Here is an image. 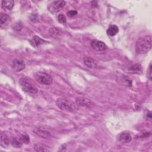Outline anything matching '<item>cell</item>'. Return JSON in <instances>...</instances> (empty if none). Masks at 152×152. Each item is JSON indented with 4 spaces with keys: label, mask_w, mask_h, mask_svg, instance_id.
Masks as SVG:
<instances>
[{
    "label": "cell",
    "mask_w": 152,
    "mask_h": 152,
    "mask_svg": "<svg viewBox=\"0 0 152 152\" xmlns=\"http://www.w3.org/2000/svg\"><path fill=\"white\" fill-rule=\"evenodd\" d=\"M152 40L151 36H146L140 37L135 44V51L139 54H144L148 52L151 48Z\"/></svg>",
    "instance_id": "1"
},
{
    "label": "cell",
    "mask_w": 152,
    "mask_h": 152,
    "mask_svg": "<svg viewBox=\"0 0 152 152\" xmlns=\"http://www.w3.org/2000/svg\"><path fill=\"white\" fill-rule=\"evenodd\" d=\"M19 83L22 90L25 92L36 93L38 92L37 87L32 83V82L29 78L26 77L20 78Z\"/></svg>",
    "instance_id": "2"
},
{
    "label": "cell",
    "mask_w": 152,
    "mask_h": 152,
    "mask_svg": "<svg viewBox=\"0 0 152 152\" xmlns=\"http://www.w3.org/2000/svg\"><path fill=\"white\" fill-rule=\"evenodd\" d=\"M35 79L39 83L45 85H50L52 83V77L45 73L37 72L35 74Z\"/></svg>",
    "instance_id": "3"
},
{
    "label": "cell",
    "mask_w": 152,
    "mask_h": 152,
    "mask_svg": "<svg viewBox=\"0 0 152 152\" xmlns=\"http://www.w3.org/2000/svg\"><path fill=\"white\" fill-rule=\"evenodd\" d=\"M56 105L61 110L64 111H73L74 109L73 103L65 99H58L56 101Z\"/></svg>",
    "instance_id": "4"
},
{
    "label": "cell",
    "mask_w": 152,
    "mask_h": 152,
    "mask_svg": "<svg viewBox=\"0 0 152 152\" xmlns=\"http://www.w3.org/2000/svg\"><path fill=\"white\" fill-rule=\"evenodd\" d=\"M65 5V2L64 1H55L49 5L48 9L52 13H56L60 11Z\"/></svg>",
    "instance_id": "5"
},
{
    "label": "cell",
    "mask_w": 152,
    "mask_h": 152,
    "mask_svg": "<svg viewBox=\"0 0 152 152\" xmlns=\"http://www.w3.org/2000/svg\"><path fill=\"white\" fill-rule=\"evenodd\" d=\"M35 134L39 137H40L44 139H47L49 137L51 134V132L49 129L44 127H41L36 128L34 130Z\"/></svg>",
    "instance_id": "6"
},
{
    "label": "cell",
    "mask_w": 152,
    "mask_h": 152,
    "mask_svg": "<svg viewBox=\"0 0 152 152\" xmlns=\"http://www.w3.org/2000/svg\"><path fill=\"white\" fill-rule=\"evenodd\" d=\"M91 47L98 51H103L107 49V46L106 44L98 40H93L91 42Z\"/></svg>",
    "instance_id": "7"
},
{
    "label": "cell",
    "mask_w": 152,
    "mask_h": 152,
    "mask_svg": "<svg viewBox=\"0 0 152 152\" xmlns=\"http://www.w3.org/2000/svg\"><path fill=\"white\" fill-rule=\"evenodd\" d=\"M12 68L16 72H20L25 68V63L23 61L19 59L13 60L11 64Z\"/></svg>",
    "instance_id": "8"
},
{
    "label": "cell",
    "mask_w": 152,
    "mask_h": 152,
    "mask_svg": "<svg viewBox=\"0 0 152 152\" xmlns=\"http://www.w3.org/2000/svg\"><path fill=\"white\" fill-rule=\"evenodd\" d=\"M118 141L121 143L127 144L131 141L132 137L130 133L127 132H122L119 134L118 137Z\"/></svg>",
    "instance_id": "9"
},
{
    "label": "cell",
    "mask_w": 152,
    "mask_h": 152,
    "mask_svg": "<svg viewBox=\"0 0 152 152\" xmlns=\"http://www.w3.org/2000/svg\"><path fill=\"white\" fill-rule=\"evenodd\" d=\"M77 105L85 107H90L92 105V102L90 99L85 98H78L76 99Z\"/></svg>",
    "instance_id": "10"
},
{
    "label": "cell",
    "mask_w": 152,
    "mask_h": 152,
    "mask_svg": "<svg viewBox=\"0 0 152 152\" xmlns=\"http://www.w3.org/2000/svg\"><path fill=\"white\" fill-rule=\"evenodd\" d=\"M83 62L84 64L89 68H94L98 67L97 62H96V61L89 57H85L83 58Z\"/></svg>",
    "instance_id": "11"
},
{
    "label": "cell",
    "mask_w": 152,
    "mask_h": 152,
    "mask_svg": "<svg viewBox=\"0 0 152 152\" xmlns=\"http://www.w3.org/2000/svg\"><path fill=\"white\" fill-rule=\"evenodd\" d=\"M44 42V40L41 39L38 36H34L31 40H30V44L32 46L34 47H37L40 45L43 44Z\"/></svg>",
    "instance_id": "12"
},
{
    "label": "cell",
    "mask_w": 152,
    "mask_h": 152,
    "mask_svg": "<svg viewBox=\"0 0 152 152\" xmlns=\"http://www.w3.org/2000/svg\"><path fill=\"white\" fill-rule=\"evenodd\" d=\"M119 32L118 27L116 25H110L106 31L108 35L110 36H114L116 35Z\"/></svg>",
    "instance_id": "13"
},
{
    "label": "cell",
    "mask_w": 152,
    "mask_h": 152,
    "mask_svg": "<svg viewBox=\"0 0 152 152\" xmlns=\"http://www.w3.org/2000/svg\"><path fill=\"white\" fill-rule=\"evenodd\" d=\"M61 31L59 28H57V27H53V28H51L49 30V35L54 38L58 37L61 35Z\"/></svg>",
    "instance_id": "14"
},
{
    "label": "cell",
    "mask_w": 152,
    "mask_h": 152,
    "mask_svg": "<svg viewBox=\"0 0 152 152\" xmlns=\"http://www.w3.org/2000/svg\"><path fill=\"white\" fill-rule=\"evenodd\" d=\"M14 6H15V2L12 0H4L2 1V7L4 9L11 10Z\"/></svg>",
    "instance_id": "15"
},
{
    "label": "cell",
    "mask_w": 152,
    "mask_h": 152,
    "mask_svg": "<svg viewBox=\"0 0 152 152\" xmlns=\"http://www.w3.org/2000/svg\"><path fill=\"white\" fill-rule=\"evenodd\" d=\"M10 22L9 16L6 15V14L2 13L0 17V24H1V27H3V26L7 25Z\"/></svg>",
    "instance_id": "16"
},
{
    "label": "cell",
    "mask_w": 152,
    "mask_h": 152,
    "mask_svg": "<svg viewBox=\"0 0 152 152\" xmlns=\"http://www.w3.org/2000/svg\"><path fill=\"white\" fill-rule=\"evenodd\" d=\"M10 144V140L7 135L4 134H1V146L4 148L7 147Z\"/></svg>",
    "instance_id": "17"
},
{
    "label": "cell",
    "mask_w": 152,
    "mask_h": 152,
    "mask_svg": "<svg viewBox=\"0 0 152 152\" xmlns=\"http://www.w3.org/2000/svg\"><path fill=\"white\" fill-rule=\"evenodd\" d=\"M35 150L36 151H51V149L42 144H36L35 146Z\"/></svg>",
    "instance_id": "18"
},
{
    "label": "cell",
    "mask_w": 152,
    "mask_h": 152,
    "mask_svg": "<svg viewBox=\"0 0 152 152\" xmlns=\"http://www.w3.org/2000/svg\"><path fill=\"white\" fill-rule=\"evenodd\" d=\"M11 144L15 148H20L22 146L23 142L20 138H14L11 142Z\"/></svg>",
    "instance_id": "19"
},
{
    "label": "cell",
    "mask_w": 152,
    "mask_h": 152,
    "mask_svg": "<svg viewBox=\"0 0 152 152\" xmlns=\"http://www.w3.org/2000/svg\"><path fill=\"white\" fill-rule=\"evenodd\" d=\"M21 140L22 141L23 143H25V144H28L30 142V138L29 136L27 134H23L21 135V137H20Z\"/></svg>",
    "instance_id": "20"
},
{
    "label": "cell",
    "mask_w": 152,
    "mask_h": 152,
    "mask_svg": "<svg viewBox=\"0 0 152 152\" xmlns=\"http://www.w3.org/2000/svg\"><path fill=\"white\" fill-rule=\"evenodd\" d=\"M23 25L22 23L20 22H18L14 24L13 28H14V29L19 31L23 29Z\"/></svg>",
    "instance_id": "21"
},
{
    "label": "cell",
    "mask_w": 152,
    "mask_h": 152,
    "mask_svg": "<svg viewBox=\"0 0 152 152\" xmlns=\"http://www.w3.org/2000/svg\"><path fill=\"white\" fill-rule=\"evenodd\" d=\"M30 20L32 22H37L39 20V16L37 14H32V15L30 16Z\"/></svg>",
    "instance_id": "22"
},
{
    "label": "cell",
    "mask_w": 152,
    "mask_h": 152,
    "mask_svg": "<svg viewBox=\"0 0 152 152\" xmlns=\"http://www.w3.org/2000/svg\"><path fill=\"white\" fill-rule=\"evenodd\" d=\"M141 70V66L139 64H135L131 67V71H138Z\"/></svg>",
    "instance_id": "23"
},
{
    "label": "cell",
    "mask_w": 152,
    "mask_h": 152,
    "mask_svg": "<svg viewBox=\"0 0 152 152\" xmlns=\"http://www.w3.org/2000/svg\"><path fill=\"white\" fill-rule=\"evenodd\" d=\"M58 20L60 23H65L66 22V18L64 15H60L58 16Z\"/></svg>",
    "instance_id": "24"
},
{
    "label": "cell",
    "mask_w": 152,
    "mask_h": 152,
    "mask_svg": "<svg viewBox=\"0 0 152 152\" xmlns=\"http://www.w3.org/2000/svg\"><path fill=\"white\" fill-rule=\"evenodd\" d=\"M77 15V11H75V10H71V11H69L67 13V15L68 17H74L75 16H76Z\"/></svg>",
    "instance_id": "25"
},
{
    "label": "cell",
    "mask_w": 152,
    "mask_h": 152,
    "mask_svg": "<svg viewBox=\"0 0 152 152\" xmlns=\"http://www.w3.org/2000/svg\"><path fill=\"white\" fill-rule=\"evenodd\" d=\"M151 64H150L147 71V77L150 80H151Z\"/></svg>",
    "instance_id": "26"
},
{
    "label": "cell",
    "mask_w": 152,
    "mask_h": 152,
    "mask_svg": "<svg viewBox=\"0 0 152 152\" xmlns=\"http://www.w3.org/2000/svg\"><path fill=\"white\" fill-rule=\"evenodd\" d=\"M144 117L146 118V120H149V121H151V112L150 111L147 112V113L145 114Z\"/></svg>",
    "instance_id": "27"
}]
</instances>
